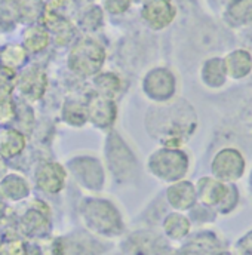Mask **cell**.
Returning a JSON list of instances; mask_svg holds the SVG:
<instances>
[{
    "label": "cell",
    "instance_id": "obj_11",
    "mask_svg": "<svg viewBox=\"0 0 252 255\" xmlns=\"http://www.w3.org/2000/svg\"><path fill=\"white\" fill-rule=\"evenodd\" d=\"M30 194V181L18 172H7L6 177L0 181V199H3L6 203H19Z\"/></svg>",
    "mask_w": 252,
    "mask_h": 255
},
{
    "label": "cell",
    "instance_id": "obj_28",
    "mask_svg": "<svg viewBox=\"0 0 252 255\" xmlns=\"http://www.w3.org/2000/svg\"><path fill=\"white\" fill-rule=\"evenodd\" d=\"M9 209H10V208L7 206V203H6L3 199H0V226H1V224L6 221V218L9 217V214H10Z\"/></svg>",
    "mask_w": 252,
    "mask_h": 255
},
{
    "label": "cell",
    "instance_id": "obj_5",
    "mask_svg": "<svg viewBox=\"0 0 252 255\" xmlns=\"http://www.w3.org/2000/svg\"><path fill=\"white\" fill-rule=\"evenodd\" d=\"M148 168L160 180L177 181L186 175L189 168V160L183 151L169 147V148H162L157 153H153L148 160Z\"/></svg>",
    "mask_w": 252,
    "mask_h": 255
},
{
    "label": "cell",
    "instance_id": "obj_26",
    "mask_svg": "<svg viewBox=\"0 0 252 255\" xmlns=\"http://www.w3.org/2000/svg\"><path fill=\"white\" fill-rule=\"evenodd\" d=\"M130 1L132 0H103V4L110 13H124L130 6Z\"/></svg>",
    "mask_w": 252,
    "mask_h": 255
},
{
    "label": "cell",
    "instance_id": "obj_4",
    "mask_svg": "<svg viewBox=\"0 0 252 255\" xmlns=\"http://www.w3.org/2000/svg\"><path fill=\"white\" fill-rule=\"evenodd\" d=\"M104 60L106 51L98 42L92 39H82L71 48L67 58V65L74 74L88 77L100 71Z\"/></svg>",
    "mask_w": 252,
    "mask_h": 255
},
{
    "label": "cell",
    "instance_id": "obj_23",
    "mask_svg": "<svg viewBox=\"0 0 252 255\" xmlns=\"http://www.w3.org/2000/svg\"><path fill=\"white\" fill-rule=\"evenodd\" d=\"M229 13L238 22H250L252 21V0H235Z\"/></svg>",
    "mask_w": 252,
    "mask_h": 255
},
{
    "label": "cell",
    "instance_id": "obj_30",
    "mask_svg": "<svg viewBox=\"0 0 252 255\" xmlns=\"http://www.w3.org/2000/svg\"><path fill=\"white\" fill-rule=\"evenodd\" d=\"M73 1H76V3H82V4H86V3H91L92 0H73Z\"/></svg>",
    "mask_w": 252,
    "mask_h": 255
},
{
    "label": "cell",
    "instance_id": "obj_18",
    "mask_svg": "<svg viewBox=\"0 0 252 255\" xmlns=\"http://www.w3.org/2000/svg\"><path fill=\"white\" fill-rule=\"evenodd\" d=\"M18 115V103L13 98V86L0 88V128L13 127Z\"/></svg>",
    "mask_w": 252,
    "mask_h": 255
},
{
    "label": "cell",
    "instance_id": "obj_16",
    "mask_svg": "<svg viewBox=\"0 0 252 255\" xmlns=\"http://www.w3.org/2000/svg\"><path fill=\"white\" fill-rule=\"evenodd\" d=\"M229 193V187L223 184L220 180L214 178H202L197 184V196L202 200V203L214 206L220 205L221 202L226 200Z\"/></svg>",
    "mask_w": 252,
    "mask_h": 255
},
{
    "label": "cell",
    "instance_id": "obj_24",
    "mask_svg": "<svg viewBox=\"0 0 252 255\" xmlns=\"http://www.w3.org/2000/svg\"><path fill=\"white\" fill-rule=\"evenodd\" d=\"M95 86L100 89L101 95L113 97L119 89V79L112 73H106L95 79Z\"/></svg>",
    "mask_w": 252,
    "mask_h": 255
},
{
    "label": "cell",
    "instance_id": "obj_1",
    "mask_svg": "<svg viewBox=\"0 0 252 255\" xmlns=\"http://www.w3.org/2000/svg\"><path fill=\"white\" fill-rule=\"evenodd\" d=\"M80 215L85 226L104 236H115L122 229V220L110 202L100 199H86L80 205Z\"/></svg>",
    "mask_w": 252,
    "mask_h": 255
},
{
    "label": "cell",
    "instance_id": "obj_19",
    "mask_svg": "<svg viewBox=\"0 0 252 255\" xmlns=\"http://www.w3.org/2000/svg\"><path fill=\"white\" fill-rule=\"evenodd\" d=\"M227 74L233 79H242L247 74H250L252 70V58L247 51H235L224 60Z\"/></svg>",
    "mask_w": 252,
    "mask_h": 255
},
{
    "label": "cell",
    "instance_id": "obj_29",
    "mask_svg": "<svg viewBox=\"0 0 252 255\" xmlns=\"http://www.w3.org/2000/svg\"><path fill=\"white\" fill-rule=\"evenodd\" d=\"M9 172V166H7V160L4 157L0 156V181L6 177V174Z\"/></svg>",
    "mask_w": 252,
    "mask_h": 255
},
{
    "label": "cell",
    "instance_id": "obj_7",
    "mask_svg": "<svg viewBox=\"0 0 252 255\" xmlns=\"http://www.w3.org/2000/svg\"><path fill=\"white\" fill-rule=\"evenodd\" d=\"M245 171V160L236 148H223L212 162V172L218 180L236 181Z\"/></svg>",
    "mask_w": 252,
    "mask_h": 255
},
{
    "label": "cell",
    "instance_id": "obj_21",
    "mask_svg": "<svg viewBox=\"0 0 252 255\" xmlns=\"http://www.w3.org/2000/svg\"><path fill=\"white\" fill-rule=\"evenodd\" d=\"M63 121L65 124L71 125V127H83L86 124V121H89L88 116V106L74 101V100H67L63 106Z\"/></svg>",
    "mask_w": 252,
    "mask_h": 255
},
{
    "label": "cell",
    "instance_id": "obj_6",
    "mask_svg": "<svg viewBox=\"0 0 252 255\" xmlns=\"http://www.w3.org/2000/svg\"><path fill=\"white\" fill-rule=\"evenodd\" d=\"M46 88H48V76L42 68L36 65L24 67L18 73L13 85V89H16L19 97L27 103L40 101L46 92Z\"/></svg>",
    "mask_w": 252,
    "mask_h": 255
},
{
    "label": "cell",
    "instance_id": "obj_27",
    "mask_svg": "<svg viewBox=\"0 0 252 255\" xmlns=\"http://www.w3.org/2000/svg\"><path fill=\"white\" fill-rule=\"evenodd\" d=\"M18 73H13L4 67L0 65V88L3 86H13L15 85V79H16Z\"/></svg>",
    "mask_w": 252,
    "mask_h": 255
},
{
    "label": "cell",
    "instance_id": "obj_10",
    "mask_svg": "<svg viewBox=\"0 0 252 255\" xmlns=\"http://www.w3.org/2000/svg\"><path fill=\"white\" fill-rule=\"evenodd\" d=\"M144 89L153 100L165 101L174 94V89H175L174 76L165 68L153 70L145 77Z\"/></svg>",
    "mask_w": 252,
    "mask_h": 255
},
{
    "label": "cell",
    "instance_id": "obj_3",
    "mask_svg": "<svg viewBox=\"0 0 252 255\" xmlns=\"http://www.w3.org/2000/svg\"><path fill=\"white\" fill-rule=\"evenodd\" d=\"M19 235L27 241H39L49 236L52 229L51 208L42 199H33L25 211L16 217Z\"/></svg>",
    "mask_w": 252,
    "mask_h": 255
},
{
    "label": "cell",
    "instance_id": "obj_13",
    "mask_svg": "<svg viewBox=\"0 0 252 255\" xmlns=\"http://www.w3.org/2000/svg\"><path fill=\"white\" fill-rule=\"evenodd\" d=\"M27 147V133L15 127L0 128V156L6 160L19 157Z\"/></svg>",
    "mask_w": 252,
    "mask_h": 255
},
{
    "label": "cell",
    "instance_id": "obj_17",
    "mask_svg": "<svg viewBox=\"0 0 252 255\" xmlns=\"http://www.w3.org/2000/svg\"><path fill=\"white\" fill-rule=\"evenodd\" d=\"M196 194L197 193L194 190L193 184H190V183H177V184L171 186L166 191L169 203L175 209H180V211L189 209L196 200Z\"/></svg>",
    "mask_w": 252,
    "mask_h": 255
},
{
    "label": "cell",
    "instance_id": "obj_14",
    "mask_svg": "<svg viewBox=\"0 0 252 255\" xmlns=\"http://www.w3.org/2000/svg\"><path fill=\"white\" fill-rule=\"evenodd\" d=\"M21 43L30 55L42 54L51 43V31L43 24H31L22 31Z\"/></svg>",
    "mask_w": 252,
    "mask_h": 255
},
{
    "label": "cell",
    "instance_id": "obj_20",
    "mask_svg": "<svg viewBox=\"0 0 252 255\" xmlns=\"http://www.w3.org/2000/svg\"><path fill=\"white\" fill-rule=\"evenodd\" d=\"M227 70L226 64L223 60L214 58L205 63V67L202 68V77L205 83L211 88H220L224 85L226 77H227Z\"/></svg>",
    "mask_w": 252,
    "mask_h": 255
},
{
    "label": "cell",
    "instance_id": "obj_15",
    "mask_svg": "<svg viewBox=\"0 0 252 255\" xmlns=\"http://www.w3.org/2000/svg\"><path fill=\"white\" fill-rule=\"evenodd\" d=\"M28 58L30 52L22 43H7L0 48V65L13 73L21 71L28 63Z\"/></svg>",
    "mask_w": 252,
    "mask_h": 255
},
{
    "label": "cell",
    "instance_id": "obj_22",
    "mask_svg": "<svg viewBox=\"0 0 252 255\" xmlns=\"http://www.w3.org/2000/svg\"><path fill=\"white\" fill-rule=\"evenodd\" d=\"M163 229L171 239L178 241V239H183L184 236H187L190 230V223L186 217H183L180 214H171L166 217Z\"/></svg>",
    "mask_w": 252,
    "mask_h": 255
},
{
    "label": "cell",
    "instance_id": "obj_9",
    "mask_svg": "<svg viewBox=\"0 0 252 255\" xmlns=\"http://www.w3.org/2000/svg\"><path fill=\"white\" fill-rule=\"evenodd\" d=\"M177 15V9L171 0H148L142 7V18L153 30L168 27Z\"/></svg>",
    "mask_w": 252,
    "mask_h": 255
},
{
    "label": "cell",
    "instance_id": "obj_32",
    "mask_svg": "<svg viewBox=\"0 0 252 255\" xmlns=\"http://www.w3.org/2000/svg\"><path fill=\"white\" fill-rule=\"evenodd\" d=\"M9 1H12V0H9Z\"/></svg>",
    "mask_w": 252,
    "mask_h": 255
},
{
    "label": "cell",
    "instance_id": "obj_8",
    "mask_svg": "<svg viewBox=\"0 0 252 255\" xmlns=\"http://www.w3.org/2000/svg\"><path fill=\"white\" fill-rule=\"evenodd\" d=\"M67 169L58 162H43L34 171V186L46 194H57L65 187Z\"/></svg>",
    "mask_w": 252,
    "mask_h": 255
},
{
    "label": "cell",
    "instance_id": "obj_25",
    "mask_svg": "<svg viewBox=\"0 0 252 255\" xmlns=\"http://www.w3.org/2000/svg\"><path fill=\"white\" fill-rule=\"evenodd\" d=\"M101 19H103L101 10L95 6H92L82 13L79 22H80V27L85 30H95L101 24Z\"/></svg>",
    "mask_w": 252,
    "mask_h": 255
},
{
    "label": "cell",
    "instance_id": "obj_12",
    "mask_svg": "<svg viewBox=\"0 0 252 255\" xmlns=\"http://www.w3.org/2000/svg\"><path fill=\"white\" fill-rule=\"evenodd\" d=\"M88 116L95 127L101 129L112 127L116 119V106L112 97L101 94L94 97L88 104Z\"/></svg>",
    "mask_w": 252,
    "mask_h": 255
},
{
    "label": "cell",
    "instance_id": "obj_2",
    "mask_svg": "<svg viewBox=\"0 0 252 255\" xmlns=\"http://www.w3.org/2000/svg\"><path fill=\"white\" fill-rule=\"evenodd\" d=\"M73 0H49L40 16L42 24L54 34V42L58 46H67L76 33V28L71 22Z\"/></svg>",
    "mask_w": 252,
    "mask_h": 255
},
{
    "label": "cell",
    "instance_id": "obj_31",
    "mask_svg": "<svg viewBox=\"0 0 252 255\" xmlns=\"http://www.w3.org/2000/svg\"><path fill=\"white\" fill-rule=\"evenodd\" d=\"M0 241H1V230H0Z\"/></svg>",
    "mask_w": 252,
    "mask_h": 255
}]
</instances>
